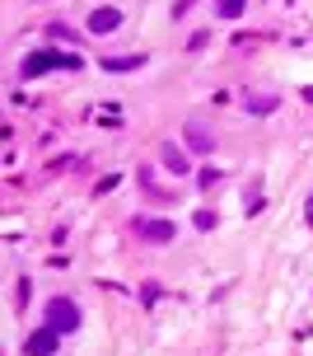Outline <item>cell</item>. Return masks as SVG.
Wrapping results in <instances>:
<instances>
[{"instance_id": "4", "label": "cell", "mask_w": 313, "mask_h": 356, "mask_svg": "<svg viewBox=\"0 0 313 356\" xmlns=\"http://www.w3.org/2000/svg\"><path fill=\"white\" fill-rule=\"evenodd\" d=\"M56 338H61V333L42 323L37 333H28V342H24V356H56V347H61V342H56Z\"/></svg>"}, {"instance_id": "8", "label": "cell", "mask_w": 313, "mask_h": 356, "mask_svg": "<svg viewBox=\"0 0 313 356\" xmlns=\"http://www.w3.org/2000/svg\"><path fill=\"white\" fill-rule=\"evenodd\" d=\"M248 113L262 118V113H276V94H248Z\"/></svg>"}, {"instance_id": "9", "label": "cell", "mask_w": 313, "mask_h": 356, "mask_svg": "<svg viewBox=\"0 0 313 356\" xmlns=\"http://www.w3.org/2000/svg\"><path fill=\"white\" fill-rule=\"evenodd\" d=\"M244 10H248L244 0H215V15L220 19H244Z\"/></svg>"}, {"instance_id": "1", "label": "cell", "mask_w": 313, "mask_h": 356, "mask_svg": "<svg viewBox=\"0 0 313 356\" xmlns=\"http://www.w3.org/2000/svg\"><path fill=\"white\" fill-rule=\"evenodd\" d=\"M85 61L75 52H33V56H24V80H37V75H47V71H80Z\"/></svg>"}, {"instance_id": "7", "label": "cell", "mask_w": 313, "mask_h": 356, "mask_svg": "<svg viewBox=\"0 0 313 356\" xmlns=\"http://www.w3.org/2000/svg\"><path fill=\"white\" fill-rule=\"evenodd\" d=\"M159 155H164V169H169V174H187V169H192V160L178 150V145H164Z\"/></svg>"}, {"instance_id": "3", "label": "cell", "mask_w": 313, "mask_h": 356, "mask_svg": "<svg viewBox=\"0 0 313 356\" xmlns=\"http://www.w3.org/2000/svg\"><path fill=\"white\" fill-rule=\"evenodd\" d=\"M89 33H117L122 29V10L117 5H99V10H89Z\"/></svg>"}, {"instance_id": "12", "label": "cell", "mask_w": 313, "mask_h": 356, "mask_svg": "<svg viewBox=\"0 0 313 356\" xmlns=\"http://www.w3.org/2000/svg\"><path fill=\"white\" fill-rule=\"evenodd\" d=\"M304 99H309V104H313V85H309V89H304Z\"/></svg>"}, {"instance_id": "14", "label": "cell", "mask_w": 313, "mask_h": 356, "mask_svg": "<svg viewBox=\"0 0 313 356\" xmlns=\"http://www.w3.org/2000/svg\"><path fill=\"white\" fill-rule=\"evenodd\" d=\"M183 5H192V0H183ZM183 5H178V10H183Z\"/></svg>"}, {"instance_id": "6", "label": "cell", "mask_w": 313, "mask_h": 356, "mask_svg": "<svg viewBox=\"0 0 313 356\" xmlns=\"http://www.w3.org/2000/svg\"><path fill=\"white\" fill-rule=\"evenodd\" d=\"M140 234L155 239V244H169L174 239V220H140Z\"/></svg>"}, {"instance_id": "5", "label": "cell", "mask_w": 313, "mask_h": 356, "mask_svg": "<svg viewBox=\"0 0 313 356\" xmlns=\"http://www.w3.org/2000/svg\"><path fill=\"white\" fill-rule=\"evenodd\" d=\"M187 145L196 150V155H210V145H215V136H210L201 122H187Z\"/></svg>"}, {"instance_id": "11", "label": "cell", "mask_w": 313, "mask_h": 356, "mask_svg": "<svg viewBox=\"0 0 313 356\" xmlns=\"http://www.w3.org/2000/svg\"><path fill=\"white\" fill-rule=\"evenodd\" d=\"M192 225H196V230H215V216H210V211H196V216H192Z\"/></svg>"}, {"instance_id": "10", "label": "cell", "mask_w": 313, "mask_h": 356, "mask_svg": "<svg viewBox=\"0 0 313 356\" xmlns=\"http://www.w3.org/2000/svg\"><path fill=\"white\" fill-rule=\"evenodd\" d=\"M140 61H145V56H108V61H103V71H136Z\"/></svg>"}, {"instance_id": "2", "label": "cell", "mask_w": 313, "mask_h": 356, "mask_svg": "<svg viewBox=\"0 0 313 356\" xmlns=\"http://www.w3.org/2000/svg\"><path fill=\"white\" fill-rule=\"evenodd\" d=\"M47 328H56V333H75V328H80V305L66 300V296H56V300L47 305Z\"/></svg>"}, {"instance_id": "13", "label": "cell", "mask_w": 313, "mask_h": 356, "mask_svg": "<svg viewBox=\"0 0 313 356\" xmlns=\"http://www.w3.org/2000/svg\"><path fill=\"white\" fill-rule=\"evenodd\" d=\"M309 225H313V197H309Z\"/></svg>"}]
</instances>
